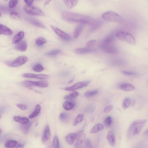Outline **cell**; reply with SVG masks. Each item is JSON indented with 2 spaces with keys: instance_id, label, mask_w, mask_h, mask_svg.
Masks as SVG:
<instances>
[{
  "instance_id": "obj_43",
  "label": "cell",
  "mask_w": 148,
  "mask_h": 148,
  "mask_svg": "<svg viewBox=\"0 0 148 148\" xmlns=\"http://www.w3.org/2000/svg\"><path fill=\"white\" fill-rule=\"evenodd\" d=\"M143 127V126L141 125L137 126L136 127L134 130V133H133V135H136L138 134L141 131Z\"/></svg>"
},
{
  "instance_id": "obj_45",
  "label": "cell",
  "mask_w": 148,
  "mask_h": 148,
  "mask_svg": "<svg viewBox=\"0 0 148 148\" xmlns=\"http://www.w3.org/2000/svg\"><path fill=\"white\" fill-rule=\"evenodd\" d=\"M84 145L85 147L88 148L93 147L90 140L88 139L85 141Z\"/></svg>"
},
{
  "instance_id": "obj_15",
  "label": "cell",
  "mask_w": 148,
  "mask_h": 148,
  "mask_svg": "<svg viewBox=\"0 0 148 148\" xmlns=\"http://www.w3.org/2000/svg\"><path fill=\"white\" fill-rule=\"evenodd\" d=\"M13 33L12 31L10 28L3 24H0V34L10 36Z\"/></svg>"
},
{
  "instance_id": "obj_8",
  "label": "cell",
  "mask_w": 148,
  "mask_h": 148,
  "mask_svg": "<svg viewBox=\"0 0 148 148\" xmlns=\"http://www.w3.org/2000/svg\"><path fill=\"white\" fill-rule=\"evenodd\" d=\"M83 131H80L76 133H72L67 135L65 138L67 143L70 145H72L76 139L81 134Z\"/></svg>"
},
{
  "instance_id": "obj_41",
  "label": "cell",
  "mask_w": 148,
  "mask_h": 148,
  "mask_svg": "<svg viewBox=\"0 0 148 148\" xmlns=\"http://www.w3.org/2000/svg\"><path fill=\"white\" fill-rule=\"evenodd\" d=\"M53 147L55 148H58L59 147L60 144L58 139L57 136H55L53 141Z\"/></svg>"
},
{
  "instance_id": "obj_16",
  "label": "cell",
  "mask_w": 148,
  "mask_h": 148,
  "mask_svg": "<svg viewBox=\"0 0 148 148\" xmlns=\"http://www.w3.org/2000/svg\"><path fill=\"white\" fill-rule=\"evenodd\" d=\"M96 50L88 48H79L75 49L74 51L77 54L83 55L95 52Z\"/></svg>"
},
{
  "instance_id": "obj_12",
  "label": "cell",
  "mask_w": 148,
  "mask_h": 148,
  "mask_svg": "<svg viewBox=\"0 0 148 148\" xmlns=\"http://www.w3.org/2000/svg\"><path fill=\"white\" fill-rule=\"evenodd\" d=\"M51 137V132H50V127L47 125L45 127L43 132L42 138V141L43 143H45L48 141Z\"/></svg>"
},
{
  "instance_id": "obj_9",
  "label": "cell",
  "mask_w": 148,
  "mask_h": 148,
  "mask_svg": "<svg viewBox=\"0 0 148 148\" xmlns=\"http://www.w3.org/2000/svg\"><path fill=\"white\" fill-rule=\"evenodd\" d=\"M90 81L79 82L71 87L65 88V90L68 91H71L79 89L87 86L88 84H90Z\"/></svg>"
},
{
  "instance_id": "obj_49",
  "label": "cell",
  "mask_w": 148,
  "mask_h": 148,
  "mask_svg": "<svg viewBox=\"0 0 148 148\" xmlns=\"http://www.w3.org/2000/svg\"><path fill=\"white\" fill-rule=\"evenodd\" d=\"M17 106L21 110H25V109L27 108V106L25 105H22L21 104H17Z\"/></svg>"
},
{
  "instance_id": "obj_27",
  "label": "cell",
  "mask_w": 148,
  "mask_h": 148,
  "mask_svg": "<svg viewBox=\"0 0 148 148\" xmlns=\"http://www.w3.org/2000/svg\"><path fill=\"white\" fill-rule=\"evenodd\" d=\"M110 63L112 65L116 66H122L126 64L125 61L119 59H115L110 61Z\"/></svg>"
},
{
  "instance_id": "obj_26",
  "label": "cell",
  "mask_w": 148,
  "mask_h": 148,
  "mask_svg": "<svg viewBox=\"0 0 148 148\" xmlns=\"http://www.w3.org/2000/svg\"><path fill=\"white\" fill-rule=\"evenodd\" d=\"M60 118L62 122L66 123L68 122L70 117V115L66 113H62L60 115Z\"/></svg>"
},
{
  "instance_id": "obj_37",
  "label": "cell",
  "mask_w": 148,
  "mask_h": 148,
  "mask_svg": "<svg viewBox=\"0 0 148 148\" xmlns=\"http://www.w3.org/2000/svg\"><path fill=\"white\" fill-rule=\"evenodd\" d=\"M84 118L83 115L82 114H79L76 117L73 123V125L76 126L80 123L82 122Z\"/></svg>"
},
{
  "instance_id": "obj_10",
  "label": "cell",
  "mask_w": 148,
  "mask_h": 148,
  "mask_svg": "<svg viewBox=\"0 0 148 148\" xmlns=\"http://www.w3.org/2000/svg\"><path fill=\"white\" fill-rule=\"evenodd\" d=\"M26 20L31 24L36 27L42 28H46L45 26L42 22L36 19L28 17L26 18Z\"/></svg>"
},
{
  "instance_id": "obj_11",
  "label": "cell",
  "mask_w": 148,
  "mask_h": 148,
  "mask_svg": "<svg viewBox=\"0 0 148 148\" xmlns=\"http://www.w3.org/2000/svg\"><path fill=\"white\" fill-rule=\"evenodd\" d=\"M23 76L27 78H34L42 80L47 79L49 77V76L48 75H44V74L36 75L30 73L24 74V75H23Z\"/></svg>"
},
{
  "instance_id": "obj_20",
  "label": "cell",
  "mask_w": 148,
  "mask_h": 148,
  "mask_svg": "<svg viewBox=\"0 0 148 148\" xmlns=\"http://www.w3.org/2000/svg\"><path fill=\"white\" fill-rule=\"evenodd\" d=\"M32 123L28 122L25 124H22L20 128L21 131L24 134H27L30 130L32 126Z\"/></svg>"
},
{
  "instance_id": "obj_36",
  "label": "cell",
  "mask_w": 148,
  "mask_h": 148,
  "mask_svg": "<svg viewBox=\"0 0 148 148\" xmlns=\"http://www.w3.org/2000/svg\"><path fill=\"white\" fill-rule=\"evenodd\" d=\"M61 52V51L60 50H55L47 52L46 55L50 56H55L60 54Z\"/></svg>"
},
{
  "instance_id": "obj_24",
  "label": "cell",
  "mask_w": 148,
  "mask_h": 148,
  "mask_svg": "<svg viewBox=\"0 0 148 148\" xmlns=\"http://www.w3.org/2000/svg\"><path fill=\"white\" fill-rule=\"evenodd\" d=\"M102 22L99 21H95L94 20L90 25L91 26V31H94L96 30L100 27L101 25Z\"/></svg>"
},
{
  "instance_id": "obj_22",
  "label": "cell",
  "mask_w": 148,
  "mask_h": 148,
  "mask_svg": "<svg viewBox=\"0 0 148 148\" xmlns=\"http://www.w3.org/2000/svg\"><path fill=\"white\" fill-rule=\"evenodd\" d=\"M107 137L109 144L111 146H114L115 143V139L113 132L111 131H109L108 133Z\"/></svg>"
},
{
  "instance_id": "obj_30",
  "label": "cell",
  "mask_w": 148,
  "mask_h": 148,
  "mask_svg": "<svg viewBox=\"0 0 148 148\" xmlns=\"http://www.w3.org/2000/svg\"><path fill=\"white\" fill-rule=\"evenodd\" d=\"M103 129V127L102 124H99L94 126L90 131L92 134H95L100 131H102Z\"/></svg>"
},
{
  "instance_id": "obj_17",
  "label": "cell",
  "mask_w": 148,
  "mask_h": 148,
  "mask_svg": "<svg viewBox=\"0 0 148 148\" xmlns=\"http://www.w3.org/2000/svg\"><path fill=\"white\" fill-rule=\"evenodd\" d=\"M24 32L23 31L19 32L13 38V43L14 44H16L19 43L24 38Z\"/></svg>"
},
{
  "instance_id": "obj_19",
  "label": "cell",
  "mask_w": 148,
  "mask_h": 148,
  "mask_svg": "<svg viewBox=\"0 0 148 148\" xmlns=\"http://www.w3.org/2000/svg\"><path fill=\"white\" fill-rule=\"evenodd\" d=\"M121 90L126 91H134L135 87L134 85L131 84L125 83L121 85L120 86Z\"/></svg>"
},
{
  "instance_id": "obj_2",
  "label": "cell",
  "mask_w": 148,
  "mask_h": 148,
  "mask_svg": "<svg viewBox=\"0 0 148 148\" xmlns=\"http://www.w3.org/2000/svg\"><path fill=\"white\" fill-rule=\"evenodd\" d=\"M102 18L109 22L121 23L123 21L122 17L115 12L109 11L103 13L102 15Z\"/></svg>"
},
{
  "instance_id": "obj_21",
  "label": "cell",
  "mask_w": 148,
  "mask_h": 148,
  "mask_svg": "<svg viewBox=\"0 0 148 148\" xmlns=\"http://www.w3.org/2000/svg\"><path fill=\"white\" fill-rule=\"evenodd\" d=\"M66 6L69 8H72L76 6L77 4L78 0H63Z\"/></svg>"
},
{
  "instance_id": "obj_35",
  "label": "cell",
  "mask_w": 148,
  "mask_h": 148,
  "mask_svg": "<svg viewBox=\"0 0 148 148\" xmlns=\"http://www.w3.org/2000/svg\"><path fill=\"white\" fill-rule=\"evenodd\" d=\"M33 70L35 72H40L43 71L44 68L41 64L38 63L35 65L34 66Z\"/></svg>"
},
{
  "instance_id": "obj_34",
  "label": "cell",
  "mask_w": 148,
  "mask_h": 148,
  "mask_svg": "<svg viewBox=\"0 0 148 148\" xmlns=\"http://www.w3.org/2000/svg\"><path fill=\"white\" fill-rule=\"evenodd\" d=\"M98 93L97 90L89 91L87 92L84 94V96L87 97H90L94 96Z\"/></svg>"
},
{
  "instance_id": "obj_48",
  "label": "cell",
  "mask_w": 148,
  "mask_h": 148,
  "mask_svg": "<svg viewBox=\"0 0 148 148\" xmlns=\"http://www.w3.org/2000/svg\"><path fill=\"white\" fill-rule=\"evenodd\" d=\"M113 108V106L112 105L108 106L105 108L104 112L105 113H108V112H110Z\"/></svg>"
},
{
  "instance_id": "obj_18",
  "label": "cell",
  "mask_w": 148,
  "mask_h": 148,
  "mask_svg": "<svg viewBox=\"0 0 148 148\" xmlns=\"http://www.w3.org/2000/svg\"><path fill=\"white\" fill-rule=\"evenodd\" d=\"M85 134H82L79 136V137L77 140L75 144V147L79 148L81 147L85 141Z\"/></svg>"
},
{
  "instance_id": "obj_33",
  "label": "cell",
  "mask_w": 148,
  "mask_h": 148,
  "mask_svg": "<svg viewBox=\"0 0 148 148\" xmlns=\"http://www.w3.org/2000/svg\"><path fill=\"white\" fill-rule=\"evenodd\" d=\"M46 42V40L42 37H38L35 40V43L38 46H42Z\"/></svg>"
},
{
  "instance_id": "obj_6",
  "label": "cell",
  "mask_w": 148,
  "mask_h": 148,
  "mask_svg": "<svg viewBox=\"0 0 148 148\" xmlns=\"http://www.w3.org/2000/svg\"><path fill=\"white\" fill-rule=\"evenodd\" d=\"M28 58L25 56H21L18 57L12 62H7L6 63L8 66L16 67L22 66L28 61Z\"/></svg>"
},
{
  "instance_id": "obj_1",
  "label": "cell",
  "mask_w": 148,
  "mask_h": 148,
  "mask_svg": "<svg viewBox=\"0 0 148 148\" xmlns=\"http://www.w3.org/2000/svg\"><path fill=\"white\" fill-rule=\"evenodd\" d=\"M61 16L63 20L71 23L90 24L94 20L91 17L83 14L66 11L62 12Z\"/></svg>"
},
{
  "instance_id": "obj_5",
  "label": "cell",
  "mask_w": 148,
  "mask_h": 148,
  "mask_svg": "<svg viewBox=\"0 0 148 148\" xmlns=\"http://www.w3.org/2000/svg\"><path fill=\"white\" fill-rule=\"evenodd\" d=\"M50 27L55 33L63 40L66 41H69L72 40L71 37L68 34L54 26L50 25Z\"/></svg>"
},
{
  "instance_id": "obj_14",
  "label": "cell",
  "mask_w": 148,
  "mask_h": 148,
  "mask_svg": "<svg viewBox=\"0 0 148 148\" xmlns=\"http://www.w3.org/2000/svg\"><path fill=\"white\" fill-rule=\"evenodd\" d=\"M85 24H80L77 26L74 30L73 33V36L75 39L78 38L81 35L83 30Z\"/></svg>"
},
{
  "instance_id": "obj_53",
  "label": "cell",
  "mask_w": 148,
  "mask_h": 148,
  "mask_svg": "<svg viewBox=\"0 0 148 148\" xmlns=\"http://www.w3.org/2000/svg\"><path fill=\"white\" fill-rule=\"evenodd\" d=\"M144 134L146 135H148V129L146 130L144 132Z\"/></svg>"
},
{
  "instance_id": "obj_25",
  "label": "cell",
  "mask_w": 148,
  "mask_h": 148,
  "mask_svg": "<svg viewBox=\"0 0 148 148\" xmlns=\"http://www.w3.org/2000/svg\"><path fill=\"white\" fill-rule=\"evenodd\" d=\"M115 40V36L114 35L111 34L106 37L103 40L102 43L105 44L113 43Z\"/></svg>"
},
{
  "instance_id": "obj_3",
  "label": "cell",
  "mask_w": 148,
  "mask_h": 148,
  "mask_svg": "<svg viewBox=\"0 0 148 148\" xmlns=\"http://www.w3.org/2000/svg\"><path fill=\"white\" fill-rule=\"evenodd\" d=\"M115 35L120 40L125 41L131 45H135L136 44L134 37L128 32L122 31H118L116 32Z\"/></svg>"
},
{
  "instance_id": "obj_32",
  "label": "cell",
  "mask_w": 148,
  "mask_h": 148,
  "mask_svg": "<svg viewBox=\"0 0 148 148\" xmlns=\"http://www.w3.org/2000/svg\"><path fill=\"white\" fill-rule=\"evenodd\" d=\"M73 103L69 101L65 102L63 105V107L65 110L69 111L72 109L74 107Z\"/></svg>"
},
{
  "instance_id": "obj_39",
  "label": "cell",
  "mask_w": 148,
  "mask_h": 148,
  "mask_svg": "<svg viewBox=\"0 0 148 148\" xmlns=\"http://www.w3.org/2000/svg\"><path fill=\"white\" fill-rule=\"evenodd\" d=\"M11 19H19L20 18V16L19 13L16 12H11L10 16Z\"/></svg>"
},
{
  "instance_id": "obj_47",
  "label": "cell",
  "mask_w": 148,
  "mask_h": 148,
  "mask_svg": "<svg viewBox=\"0 0 148 148\" xmlns=\"http://www.w3.org/2000/svg\"><path fill=\"white\" fill-rule=\"evenodd\" d=\"M147 120L146 119L139 120L134 121V122L137 125H138L146 123L147 122Z\"/></svg>"
},
{
  "instance_id": "obj_13",
  "label": "cell",
  "mask_w": 148,
  "mask_h": 148,
  "mask_svg": "<svg viewBox=\"0 0 148 148\" xmlns=\"http://www.w3.org/2000/svg\"><path fill=\"white\" fill-rule=\"evenodd\" d=\"M27 48V44L25 40H22L17 44L15 46L14 49L21 52L26 51Z\"/></svg>"
},
{
  "instance_id": "obj_38",
  "label": "cell",
  "mask_w": 148,
  "mask_h": 148,
  "mask_svg": "<svg viewBox=\"0 0 148 148\" xmlns=\"http://www.w3.org/2000/svg\"><path fill=\"white\" fill-rule=\"evenodd\" d=\"M130 104H131V101L127 97L123 100L122 107L124 109H126L129 107Z\"/></svg>"
},
{
  "instance_id": "obj_4",
  "label": "cell",
  "mask_w": 148,
  "mask_h": 148,
  "mask_svg": "<svg viewBox=\"0 0 148 148\" xmlns=\"http://www.w3.org/2000/svg\"><path fill=\"white\" fill-rule=\"evenodd\" d=\"M25 12L31 15L38 16H44V13L40 9L34 6L26 5L23 7Z\"/></svg>"
},
{
  "instance_id": "obj_54",
  "label": "cell",
  "mask_w": 148,
  "mask_h": 148,
  "mask_svg": "<svg viewBox=\"0 0 148 148\" xmlns=\"http://www.w3.org/2000/svg\"><path fill=\"white\" fill-rule=\"evenodd\" d=\"M0 132H1V135L2 132V131L1 129V130H0Z\"/></svg>"
},
{
  "instance_id": "obj_52",
  "label": "cell",
  "mask_w": 148,
  "mask_h": 148,
  "mask_svg": "<svg viewBox=\"0 0 148 148\" xmlns=\"http://www.w3.org/2000/svg\"><path fill=\"white\" fill-rule=\"evenodd\" d=\"M51 1V0H47L44 4V6H46Z\"/></svg>"
},
{
  "instance_id": "obj_23",
  "label": "cell",
  "mask_w": 148,
  "mask_h": 148,
  "mask_svg": "<svg viewBox=\"0 0 148 148\" xmlns=\"http://www.w3.org/2000/svg\"><path fill=\"white\" fill-rule=\"evenodd\" d=\"M14 120L16 122H19L22 124H24L29 122V120L28 118L20 116H14Z\"/></svg>"
},
{
  "instance_id": "obj_42",
  "label": "cell",
  "mask_w": 148,
  "mask_h": 148,
  "mask_svg": "<svg viewBox=\"0 0 148 148\" xmlns=\"http://www.w3.org/2000/svg\"><path fill=\"white\" fill-rule=\"evenodd\" d=\"M18 0H10L8 3V7L10 8H13L17 5Z\"/></svg>"
},
{
  "instance_id": "obj_46",
  "label": "cell",
  "mask_w": 148,
  "mask_h": 148,
  "mask_svg": "<svg viewBox=\"0 0 148 148\" xmlns=\"http://www.w3.org/2000/svg\"><path fill=\"white\" fill-rule=\"evenodd\" d=\"M122 72L124 75L128 76L134 75L136 74V73L135 72L128 71H122Z\"/></svg>"
},
{
  "instance_id": "obj_31",
  "label": "cell",
  "mask_w": 148,
  "mask_h": 148,
  "mask_svg": "<svg viewBox=\"0 0 148 148\" xmlns=\"http://www.w3.org/2000/svg\"><path fill=\"white\" fill-rule=\"evenodd\" d=\"M17 142L14 140H9L6 142L5 147H6L10 148L16 147L17 145Z\"/></svg>"
},
{
  "instance_id": "obj_7",
  "label": "cell",
  "mask_w": 148,
  "mask_h": 148,
  "mask_svg": "<svg viewBox=\"0 0 148 148\" xmlns=\"http://www.w3.org/2000/svg\"><path fill=\"white\" fill-rule=\"evenodd\" d=\"M101 48L103 52L111 54H117L118 50L116 47L112 44L102 43L101 46Z\"/></svg>"
},
{
  "instance_id": "obj_44",
  "label": "cell",
  "mask_w": 148,
  "mask_h": 148,
  "mask_svg": "<svg viewBox=\"0 0 148 148\" xmlns=\"http://www.w3.org/2000/svg\"><path fill=\"white\" fill-rule=\"evenodd\" d=\"M112 123L111 118L110 116H108L106 118L105 121V124L106 127L110 126Z\"/></svg>"
},
{
  "instance_id": "obj_40",
  "label": "cell",
  "mask_w": 148,
  "mask_h": 148,
  "mask_svg": "<svg viewBox=\"0 0 148 148\" xmlns=\"http://www.w3.org/2000/svg\"><path fill=\"white\" fill-rule=\"evenodd\" d=\"M96 41L95 40L89 41L86 44L87 48L91 49L96 45Z\"/></svg>"
},
{
  "instance_id": "obj_51",
  "label": "cell",
  "mask_w": 148,
  "mask_h": 148,
  "mask_svg": "<svg viewBox=\"0 0 148 148\" xmlns=\"http://www.w3.org/2000/svg\"><path fill=\"white\" fill-rule=\"evenodd\" d=\"M24 145L23 144H19L18 145H17V146L16 147V148H22L23 147Z\"/></svg>"
},
{
  "instance_id": "obj_55",
  "label": "cell",
  "mask_w": 148,
  "mask_h": 148,
  "mask_svg": "<svg viewBox=\"0 0 148 148\" xmlns=\"http://www.w3.org/2000/svg\"><path fill=\"white\" fill-rule=\"evenodd\" d=\"M5 1H7V0H5Z\"/></svg>"
},
{
  "instance_id": "obj_29",
  "label": "cell",
  "mask_w": 148,
  "mask_h": 148,
  "mask_svg": "<svg viewBox=\"0 0 148 148\" xmlns=\"http://www.w3.org/2000/svg\"><path fill=\"white\" fill-rule=\"evenodd\" d=\"M79 95V93L76 91H74L69 95L65 96L64 98L67 100H72L75 99Z\"/></svg>"
},
{
  "instance_id": "obj_50",
  "label": "cell",
  "mask_w": 148,
  "mask_h": 148,
  "mask_svg": "<svg viewBox=\"0 0 148 148\" xmlns=\"http://www.w3.org/2000/svg\"><path fill=\"white\" fill-rule=\"evenodd\" d=\"M24 1L27 5L31 6L33 4L34 0H24Z\"/></svg>"
},
{
  "instance_id": "obj_28",
  "label": "cell",
  "mask_w": 148,
  "mask_h": 148,
  "mask_svg": "<svg viewBox=\"0 0 148 148\" xmlns=\"http://www.w3.org/2000/svg\"><path fill=\"white\" fill-rule=\"evenodd\" d=\"M41 110V106L39 105H37L34 111L32 114L29 116V118L32 119L36 117L40 113Z\"/></svg>"
}]
</instances>
